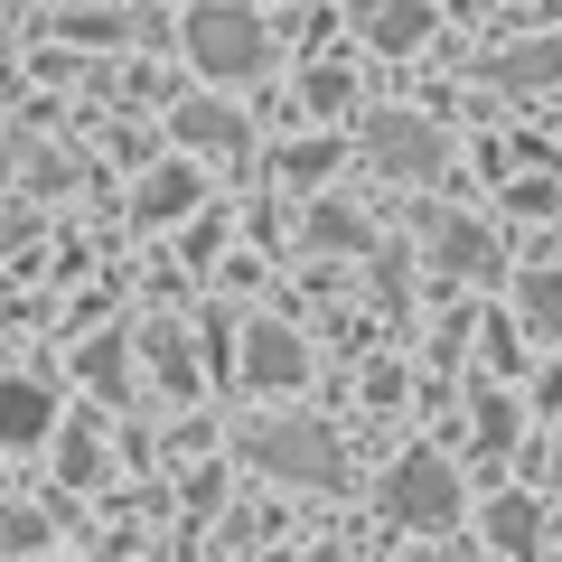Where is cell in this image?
Masks as SVG:
<instances>
[{
  "label": "cell",
  "instance_id": "cell-11",
  "mask_svg": "<svg viewBox=\"0 0 562 562\" xmlns=\"http://www.w3.org/2000/svg\"><path fill=\"white\" fill-rule=\"evenodd\" d=\"M553 66H562V38H543V47H525V57H506L497 76H506V85H543Z\"/></svg>",
  "mask_w": 562,
  "mask_h": 562
},
{
  "label": "cell",
  "instance_id": "cell-7",
  "mask_svg": "<svg viewBox=\"0 0 562 562\" xmlns=\"http://www.w3.org/2000/svg\"><path fill=\"white\" fill-rule=\"evenodd\" d=\"M132 206H140V225H169V216H188V206H198V169H179V160H169V169H150Z\"/></svg>",
  "mask_w": 562,
  "mask_h": 562
},
{
  "label": "cell",
  "instance_id": "cell-14",
  "mask_svg": "<svg viewBox=\"0 0 562 562\" xmlns=\"http://www.w3.org/2000/svg\"><path fill=\"white\" fill-rule=\"evenodd\" d=\"M66 479H94V431H66Z\"/></svg>",
  "mask_w": 562,
  "mask_h": 562
},
{
  "label": "cell",
  "instance_id": "cell-5",
  "mask_svg": "<svg viewBox=\"0 0 562 562\" xmlns=\"http://www.w3.org/2000/svg\"><path fill=\"white\" fill-rule=\"evenodd\" d=\"M301 338H291V328L281 319H262V328H244V384H272V394H291V384H301Z\"/></svg>",
  "mask_w": 562,
  "mask_h": 562
},
{
  "label": "cell",
  "instance_id": "cell-1",
  "mask_svg": "<svg viewBox=\"0 0 562 562\" xmlns=\"http://www.w3.org/2000/svg\"><path fill=\"white\" fill-rule=\"evenodd\" d=\"M188 57L206 66V76H262V57H272V38H262L254 10H235V0H198L188 10Z\"/></svg>",
  "mask_w": 562,
  "mask_h": 562
},
{
  "label": "cell",
  "instance_id": "cell-4",
  "mask_svg": "<svg viewBox=\"0 0 562 562\" xmlns=\"http://www.w3.org/2000/svg\"><path fill=\"white\" fill-rule=\"evenodd\" d=\"M47 431H57V394H47L38 375H10V384H0V441H10V450H38Z\"/></svg>",
  "mask_w": 562,
  "mask_h": 562
},
{
  "label": "cell",
  "instance_id": "cell-12",
  "mask_svg": "<svg viewBox=\"0 0 562 562\" xmlns=\"http://www.w3.org/2000/svg\"><path fill=\"white\" fill-rule=\"evenodd\" d=\"M525 319H535L543 338H562V281H525Z\"/></svg>",
  "mask_w": 562,
  "mask_h": 562
},
{
  "label": "cell",
  "instance_id": "cell-10",
  "mask_svg": "<svg viewBox=\"0 0 562 562\" xmlns=\"http://www.w3.org/2000/svg\"><path fill=\"white\" fill-rule=\"evenodd\" d=\"M487 543H506V553H525V543H535V506H525V497H506L497 516H487Z\"/></svg>",
  "mask_w": 562,
  "mask_h": 562
},
{
  "label": "cell",
  "instance_id": "cell-6",
  "mask_svg": "<svg viewBox=\"0 0 562 562\" xmlns=\"http://www.w3.org/2000/svg\"><path fill=\"white\" fill-rule=\"evenodd\" d=\"M375 160L384 169H413V179H422V169H441V140H431V132H422V122H375Z\"/></svg>",
  "mask_w": 562,
  "mask_h": 562
},
{
  "label": "cell",
  "instance_id": "cell-9",
  "mask_svg": "<svg viewBox=\"0 0 562 562\" xmlns=\"http://www.w3.org/2000/svg\"><path fill=\"white\" fill-rule=\"evenodd\" d=\"M179 140H198V150H244V122L225 113V103H198V113H179Z\"/></svg>",
  "mask_w": 562,
  "mask_h": 562
},
{
  "label": "cell",
  "instance_id": "cell-13",
  "mask_svg": "<svg viewBox=\"0 0 562 562\" xmlns=\"http://www.w3.org/2000/svg\"><path fill=\"white\" fill-rule=\"evenodd\" d=\"M479 441H487V450L516 441V403H506V394H487V403H479Z\"/></svg>",
  "mask_w": 562,
  "mask_h": 562
},
{
  "label": "cell",
  "instance_id": "cell-8",
  "mask_svg": "<svg viewBox=\"0 0 562 562\" xmlns=\"http://www.w3.org/2000/svg\"><path fill=\"white\" fill-rule=\"evenodd\" d=\"M366 29H375V47H413L431 29V10L422 0H366Z\"/></svg>",
  "mask_w": 562,
  "mask_h": 562
},
{
  "label": "cell",
  "instance_id": "cell-2",
  "mask_svg": "<svg viewBox=\"0 0 562 562\" xmlns=\"http://www.w3.org/2000/svg\"><path fill=\"white\" fill-rule=\"evenodd\" d=\"M384 506H394L403 525H422V535H441V525L460 516V479H450L441 450H413V460L384 469Z\"/></svg>",
  "mask_w": 562,
  "mask_h": 562
},
{
  "label": "cell",
  "instance_id": "cell-3",
  "mask_svg": "<svg viewBox=\"0 0 562 562\" xmlns=\"http://www.w3.org/2000/svg\"><path fill=\"white\" fill-rule=\"evenodd\" d=\"M254 460L272 469V479H291V487H328V479H338V441L310 431V422H272V431H254Z\"/></svg>",
  "mask_w": 562,
  "mask_h": 562
}]
</instances>
